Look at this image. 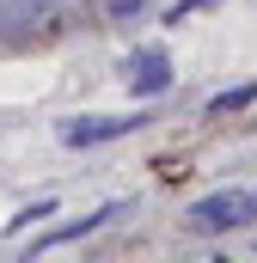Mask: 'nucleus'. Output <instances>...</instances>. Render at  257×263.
Listing matches in <instances>:
<instances>
[{
	"label": "nucleus",
	"instance_id": "7ed1b4c3",
	"mask_svg": "<svg viewBox=\"0 0 257 263\" xmlns=\"http://www.w3.org/2000/svg\"><path fill=\"white\" fill-rule=\"evenodd\" d=\"M147 117H74V123H62V141L67 147H98V141H117V135L141 129Z\"/></svg>",
	"mask_w": 257,
	"mask_h": 263
},
{
	"label": "nucleus",
	"instance_id": "39448f33",
	"mask_svg": "<svg viewBox=\"0 0 257 263\" xmlns=\"http://www.w3.org/2000/svg\"><path fill=\"white\" fill-rule=\"evenodd\" d=\"M245 104H257V80L251 86H233V92H214L208 98V117H227V110H245Z\"/></svg>",
	"mask_w": 257,
	"mask_h": 263
},
{
	"label": "nucleus",
	"instance_id": "423d86ee",
	"mask_svg": "<svg viewBox=\"0 0 257 263\" xmlns=\"http://www.w3.org/2000/svg\"><path fill=\"white\" fill-rule=\"evenodd\" d=\"M49 214H56V202H31V208H19V214H12V233H19V227H31V220H49Z\"/></svg>",
	"mask_w": 257,
	"mask_h": 263
},
{
	"label": "nucleus",
	"instance_id": "f257e3e1",
	"mask_svg": "<svg viewBox=\"0 0 257 263\" xmlns=\"http://www.w3.org/2000/svg\"><path fill=\"white\" fill-rule=\"evenodd\" d=\"M251 220H257V190H214V196H202V202L184 208V233H196V239L239 233Z\"/></svg>",
	"mask_w": 257,
	"mask_h": 263
},
{
	"label": "nucleus",
	"instance_id": "0eeeda50",
	"mask_svg": "<svg viewBox=\"0 0 257 263\" xmlns=\"http://www.w3.org/2000/svg\"><path fill=\"white\" fill-rule=\"evenodd\" d=\"M196 6H214V0H178V6H172V12H166V25H178V18H190Z\"/></svg>",
	"mask_w": 257,
	"mask_h": 263
},
{
	"label": "nucleus",
	"instance_id": "20e7f679",
	"mask_svg": "<svg viewBox=\"0 0 257 263\" xmlns=\"http://www.w3.org/2000/svg\"><path fill=\"white\" fill-rule=\"evenodd\" d=\"M67 0H6V12H12V25H25V31H37V25H49L56 12H62Z\"/></svg>",
	"mask_w": 257,
	"mask_h": 263
},
{
	"label": "nucleus",
	"instance_id": "f03ea898",
	"mask_svg": "<svg viewBox=\"0 0 257 263\" xmlns=\"http://www.w3.org/2000/svg\"><path fill=\"white\" fill-rule=\"evenodd\" d=\"M123 80H128V92H135V98H159V92L172 86V55H166L159 43H141V49H128Z\"/></svg>",
	"mask_w": 257,
	"mask_h": 263
},
{
	"label": "nucleus",
	"instance_id": "6e6552de",
	"mask_svg": "<svg viewBox=\"0 0 257 263\" xmlns=\"http://www.w3.org/2000/svg\"><path fill=\"white\" fill-rule=\"evenodd\" d=\"M104 12H111V18H135V12H141V0H104Z\"/></svg>",
	"mask_w": 257,
	"mask_h": 263
}]
</instances>
